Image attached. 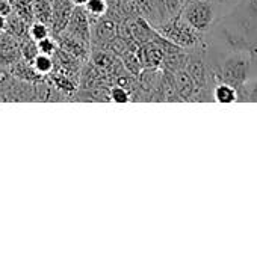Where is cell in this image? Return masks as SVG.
<instances>
[{"mask_svg":"<svg viewBox=\"0 0 257 258\" xmlns=\"http://www.w3.org/2000/svg\"><path fill=\"white\" fill-rule=\"evenodd\" d=\"M8 2H11V0H8Z\"/></svg>","mask_w":257,"mask_h":258,"instance_id":"cell-13","label":"cell"},{"mask_svg":"<svg viewBox=\"0 0 257 258\" xmlns=\"http://www.w3.org/2000/svg\"><path fill=\"white\" fill-rule=\"evenodd\" d=\"M241 91H245V95L242 97L244 100H253V101H257V82H254L248 89H241Z\"/></svg>","mask_w":257,"mask_h":258,"instance_id":"cell-10","label":"cell"},{"mask_svg":"<svg viewBox=\"0 0 257 258\" xmlns=\"http://www.w3.org/2000/svg\"><path fill=\"white\" fill-rule=\"evenodd\" d=\"M6 29V17L0 14V32H3Z\"/></svg>","mask_w":257,"mask_h":258,"instance_id":"cell-11","label":"cell"},{"mask_svg":"<svg viewBox=\"0 0 257 258\" xmlns=\"http://www.w3.org/2000/svg\"><path fill=\"white\" fill-rule=\"evenodd\" d=\"M29 36H30L33 41L39 42V41L48 38V29H47V26H45L44 23L36 21V23H33V24L30 26V29H29Z\"/></svg>","mask_w":257,"mask_h":258,"instance_id":"cell-6","label":"cell"},{"mask_svg":"<svg viewBox=\"0 0 257 258\" xmlns=\"http://www.w3.org/2000/svg\"><path fill=\"white\" fill-rule=\"evenodd\" d=\"M162 33L168 41H171L180 47H194L200 41V32L194 30L180 17L167 23L162 27Z\"/></svg>","mask_w":257,"mask_h":258,"instance_id":"cell-2","label":"cell"},{"mask_svg":"<svg viewBox=\"0 0 257 258\" xmlns=\"http://www.w3.org/2000/svg\"><path fill=\"white\" fill-rule=\"evenodd\" d=\"M212 95H214L215 101H218V103H235V101L239 98L238 91H236L232 85L224 83V82L218 83V85L214 88Z\"/></svg>","mask_w":257,"mask_h":258,"instance_id":"cell-4","label":"cell"},{"mask_svg":"<svg viewBox=\"0 0 257 258\" xmlns=\"http://www.w3.org/2000/svg\"><path fill=\"white\" fill-rule=\"evenodd\" d=\"M248 76V60L242 56L229 57L220 71V79L224 83L232 85L236 91H241L247 82Z\"/></svg>","mask_w":257,"mask_h":258,"instance_id":"cell-3","label":"cell"},{"mask_svg":"<svg viewBox=\"0 0 257 258\" xmlns=\"http://www.w3.org/2000/svg\"><path fill=\"white\" fill-rule=\"evenodd\" d=\"M73 2V5H76V6H85V3L88 2V0H71Z\"/></svg>","mask_w":257,"mask_h":258,"instance_id":"cell-12","label":"cell"},{"mask_svg":"<svg viewBox=\"0 0 257 258\" xmlns=\"http://www.w3.org/2000/svg\"><path fill=\"white\" fill-rule=\"evenodd\" d=\"M111 98L115 103H127L129 101V92L126 89H123V88L115 86V88L111 89Z\"/></svg>","mask_w":257,"mask_h":258,"instance_id":"cell-8","label":"cell"},{"mask_svg":"<svg viewBox=\"0 0 257 258\" xmlns=\"http://www.w3.org/2000/svg\"><path fill=\"white\" fill-rule=\"evenodd\" d=\"M38 50H39V53L50 56L55 51V44H53V41L50 38H45V39L38 42Z\"/></svg>","mask_w":257,"mask_h":258,"instance_id":"cell-9","label":"cell"},{"mask_svg":"<svg viewBox=\"0 0 257 258\" xmlns=\"http://www.w3.org/2000/svg\"><path fill=\"white\" fill-rule=\"evenodd\" d=\"M33 65H35V68H36V71H38V73L45 74V73H48V71L52 70V59H50V56H48V54H42V53H39V54H36V56H35V59H33Z\"/></svg>","mask_w":257,"mask_h":258,"instance_id":"cell-7","label":"cell"},{"mask_svg":"<svg viewBox=\"0 0 257 258\" xmlns=\"http://www.w3.org/2000/svg\"><path fill=\"white\" fill-rule=\"evenodd\" d=\"M180 18L200 33L209 30L215 18L212 0H188Z\"/></svg>","mask_w":257,"mask_h":258,"instance_id":"cell-1","label":"cell"},{"mask_svg":"<svg viewBox=\"0 0 257 258\" xmlns=\"http://www.w3.org/2000/svg\"><path fill=\"white\" fill-rule=\"evenodd\" d=\"M108 2L106 0H88L85 3V9L88 11V14L94 15V17H101L108 12Z\"/></svg>","mask_w":257,"mask_h":258,"instance_id":"cell-5","label":"cell"}]
</instances>
